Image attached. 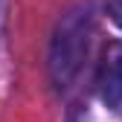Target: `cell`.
Instances as JSON below:
<instances>
[{
	"instance_id": "obj_1",
	"label": "cell",
	"mask_w": 122,
	"mask_h": 122,
	"mask_svg": "<svg viewBox=\"0 0 122 122\" xmlns=\"http://www.w3.org/2000/svg\"><path fill=\"white\" fill-rule=\"evenodd\" d=\"M96 84H99V96L105 105H111V108L122 105V41H113L105 47Z\"/></svg>"
},
{
	"instance_id": "obj_2",
	"label": "cell",
	"mask_w": 122,
	"mask_h": 122,
	"mask_svg": "<svg viewBox=\"0 0 122 122\" xmlns=\"http://www.w3.org/2000/svg\"><path fill=\"white\" fill-rule=\"evenodd\" d=\"M108 15H111V20L122 29V0H108Z\"/></svg>"
}]
</instances>
